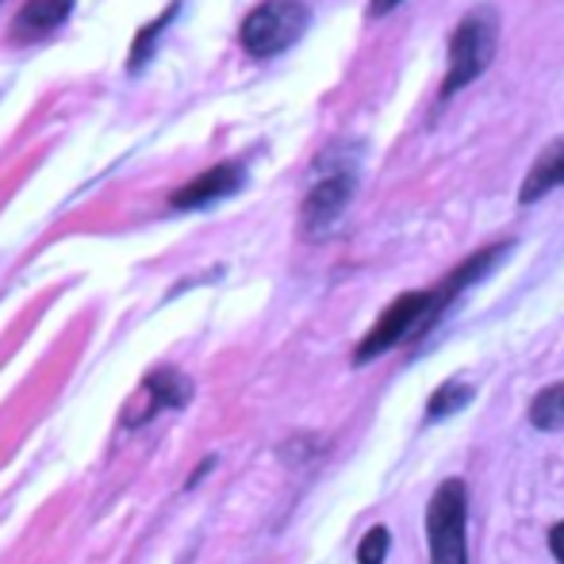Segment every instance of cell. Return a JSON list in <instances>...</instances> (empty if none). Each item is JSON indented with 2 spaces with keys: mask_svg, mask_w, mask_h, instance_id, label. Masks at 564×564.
Instances as JSON below:
<instances>
[{
  "mask_svg": "<svg viewBox=\"0 0 564 564\" xmlns=\"http://www.w3.org/2000/svg\"><path fill=\"white\" fill-rule=\"evenodd\" d=\"M499 46V12L491 4H480L457 23L449 39V69L442 82V97H453L465 85H473L491 66Z\"/></svg>",
  "mask_w": 564,
  "mask_h": 564,
  "instance_id": "cell-1",
  "label": "cell"
},
{
  "mask_svg": "<svg viewBox=\"0 0 564 564\" xmlns=\"http://www.w3.org/2000/svg\"><path fill=\"white\" fill-rule=\"evenodd\" d=\"M307 23H312V12L304 0H261L238 28V43L250 58H276L300 43Z\"/></svg>",
  "mask_w": 564,
  "mask_h": 564,
  "instance_id": "cell-2",
  "label": "cell"
},
{
  "mask_svg": "<svg viewBox=\"0 0 564 564\" xmlns=\"http://www.w3.org/2000/svg\"><path fill=\"white\" fill-rule=\"evenodd\" d=\"M465 514H468L465 484L460 480L438 484L431 507H426V545H431V564H468Z\"/></svg>",
  "mask_w": 564,
  "mask_h": 564,
  "instance_id": "cell-3",
  "label": "cell"
},
{
  "mask_svg": "<svg viewBox=\"0 0 564 564\" xmlns=\"http://www.w3.org/2000/svg\"><path fill=\"white\" fill-rule=\"evenodd\" d=\"M426 315H431V292H403V296H395L392 304H388V312L372 323L369 335L357 341L354 365H369L372 357L388 354V349L400 346V341L423 335Z\"/></svg>",
  "mask_w": 564,
  "mask_h": 564,
  "instance_id": "cell-4",
  "label": "cell"
},
{
  "mask_svg": "<svg viewBox=\"0 0 564 564\" xmlns=\"http://www.w3.org/2000/svg\"><path fill=\"white\" fill-rule=\"evenodd\" d=\"M357 188L354 165H335L330 173H323L312 185V193L304 196V208H300V227L307 238H323L330 227L341 219V212L349 208Z\"/></svg>",
  "mask_w": 564,
  "mask_h": 564,
  "instance_id": "cell-5",
  "label": "cell"
},
{
  "mask_svg": "<svg viewBox=\"0 0 564 564\" xmlns=\"http://www.w3.org/2000/svg\"><path fill=\"white\" fill-rule=\"evenodd\" d=\"M142 395H147V403H142V408L127 403V411H123L127 431H134V426H147L150 419H158L162 411L188 408V403H193V380H188L185 372H177V369H154V372H147V380H142Z\"/></svg>",
  "mask_w": 564,
  "mask_h": 564,
  "instance_id": "cell-6",
  "label": "cell"
},
{
  "mask_svg": "<svg viewBox=\"0 0 564 564\" xmlns=\"http://www.w3.org/2000/svg\"><path fill=\"white\" fill-rule=\"evenodd\" d=\"M242 185H246V165L242 162H219V165H212V170L196 173L185 188H177V193L170 196V208H177V212L212 208V204L235 196Z\"/></svg>",
  "mask_w": 564,
  "mask_h": 564,
  "instance_id": "cell-7",
  "label": "cell"
},
{
  "mask_svg": "<svg viewBox=\"0 0 564 564\" xmlns=\"http://www.w3.org/2000/svg\"><path fill=\"white\" fill-rule=\"evenodd\" d=\"M507 250H511V242H499V246H488V250H480V253H473L468 261H460L457 269L446 276V281L438 284V289H431V315H426V327H423V335L434 327V323L442 319V312L453 304V300L460 296L465 289H473L476 281H484V276L491 273V269L499 265V261L507 258Z\"/></svg>",
  "mask_w": 564,
  "mask_h": 564,
  "instance_id": "cell-8",
  "label": "cell"
},
{
  "mask_svg": "<svg viewBox=\"0 0 564 564\" xmlns=\"http://www.w3.org/2000/svg\"><path fill=\"white\" fill-rule=\"evenodd\" d=\"M74 4L77 0H23L12 28H8V39H12V43H39V39L54 35V31L69 20Z\"/></svg>",
  "mask_w": 564,
  "mask_h": 564,
  "instance_id": "cell-9",
  "label": "cell"
},
{
  "mask_svg": "<svg viewBox=\"0 0 564 564\" xmlns=\"http://www.w3.org/2000/svg\"><path fill=\"white\" fill-rule=\"evenodd\" d=\"M557 185H564V139H553L550 147L538 154V162L530 165L527 181H522V188H519V204H538Z\"/></svg>",
  "mask_w": 564,
  "mask_h": 564,
  "instance_id": "cell-10",
  "label": "cell"
},
{
  "mask_svg": "<svg viewBox=\"0 0 564 564\" xmlns=\"http://www.w3.org/2000/svg\"><path fill=\"white\" fill-rule=\"evenodd\" d=\"M468 403H473V384H465V380H446V384L431 395V403H426V423H438V419L457 415V411L468 408Z\"/></svg>",
  "mask_w": 564,
  "mask_h": 564,
  "instance_id": "cell-11",
  "label": "cell"
},
{
  "mask_svg": "<svg viewBox=\"0 0 564 564\" xmlns=\"http://www.w3.org/2000/svg\"><path fill=\"white\" fill-rule=\"evenodd\" d=\"M177 12H181V0H173V4L165 8V12L158 15L154 23H150V28H142V31H139V39H134V46H131V62H127V69H131V74H139V69L147 66L150 58H154L158 35H162V31L170 28V20H173Z\"/></svg>",
  "mask_w": 564,
  "mask_h": 564,
  "instance_id": "cell-12",
  "label": "cell"
},
{
  "mask_svg": "<svg viewBox=\"0 0 564 564\" xmlns=\"http://www.w3.org/2000/svg\"><path fill=\"white\" fill-rule=\"evenodd\" d=\"M530 423H534L538 431H561L564 426V384H553L534 395V403H530Z\"/></svg>",
  "mask_w": 564,
  "mask_h": 564,
  "instance_id": "cell-13",
  "label": "cell"
},
{
  "mask_svg": "<svg viewBox=\"0 0 564 564\" xmlns=\"http://www.w3.org/2000/svg\"><path fill=\"white\" fill-rule=\"evenodd\" d=\"M388 545H392V534H388L384 527H372L369 534L361 538V545H357V564H384Z\"/></svg>",
  "mask_w": 564,
  "mask_h": 564,
  "instance_id": "cell-14",
  "label": "cell"
},
{
  "mask_svg": "<svg viewBox=\"0 0 564 564\" xmlns=\"http://www.w3.org/2000/svg\"><path fill=\"white\" fill-rule=\"evenodd\" d=\"M395 4H403V0H369V8H365V15H369V20H380V15H388Z\"/></svg>",
  "mask_w": 564,
  "mask_h": 564,
  "instance_id": "cell-15",
  "label": "cell"
},
{
  "mask_svg": "<svg viewBox=\"0 0 564 564\" xmlns=\"http://www.w3.org/2000/svg\"><path fill=\"white\" fill-rule=\"evenodd\" d=\"M550 550H553V557L564 564V522H557V527L550 530Z\"/></svg>",
  "mask_w": 564,
  "mask_h": 564,
  "instance_id": "cell-16",
  "label": "cell"
},
{
  "mask_svg": "<svg viewBox=\"0 0 564 564\" xmlns=\"http://www.w3.org/2000/svg\"><path fill=\"white\" fill-rule=\"evenodd\" d=\"M212 468H216V457L200 460V465H196V473H193V476H188V488H193V484H196V480H204V476H208V473H212Z\"/></svg>",
  "mask_w": 564,
  "mask_h": 564,
  "instance_id": "cell-17",
  "label": "cell"
}]
</instances>
